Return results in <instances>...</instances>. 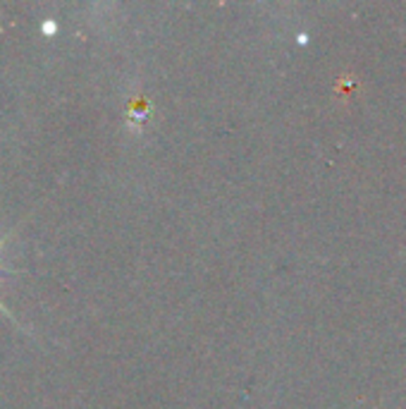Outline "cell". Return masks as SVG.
<instances>
[{"label": "cell", "mask_w": 406, "mask_h": 409, "mask_svg": "<svg viewBox=\"0 0 406 409\" xmlns=\"http://www.w3.org/2000/svg\"><path fill=\"white\" fill-rule=\"evenodd\" d=\"M3 244H5V237H3V239H0V247H3ZM3 275H8V273H3V271H0V278H3ZM0 312H3V314H8V316H10V312H8V309H5V307H3V302H0Z\"/></svg>", "instance_id": "2"}, {"label": "cell", "mask_w": 406, "mask_h": 409, "mask_svg": "<svg viewBox=\"0 0 406 409\" xmlns=\"http://www.w3.org/2000/svg\"><path fill=\"white\" fill-rule=\"evenodd\" d=\"M43 34H46V36L55 34V22H46V24H43Z\"/></svg>", "instance_id": "1"}]
</instances>
